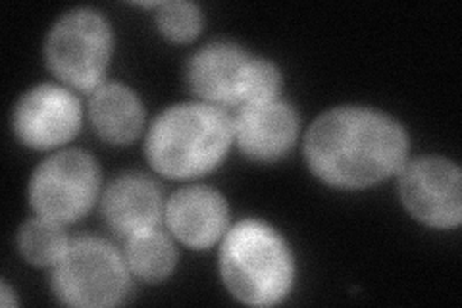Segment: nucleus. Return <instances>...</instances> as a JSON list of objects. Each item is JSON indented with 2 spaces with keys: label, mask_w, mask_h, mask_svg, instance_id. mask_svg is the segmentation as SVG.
<instances>
[{
  "label": "nucleus",
  "mask_w": 462,
  "mask_h": 308,
  "mask_svg": "<svg viewBox=\"0 0 462 308\" xmlns=\"http://www.w3.org/2000/svg\"><path fill=\"white\" fill-rule=\"evenodd\" d=\"M401 201L418 222L430 228H458L462 219L460 168L441 156H424L399 172Z\"/></svg>",
  "instance_id": "7"
},
{
  "label": "nucleus",
  "mask_w": 462,
  "mask_h": 308,
  "mask_svg": "<svg viewBox=\"0 0 462 308\" xmlns=\"http://www.w3.org/2000/svg\"><path fill=\"white\" fill-rule=\"evenodd\" d=\"M89 118L100 139L112 145H132L144 126L141 98L122 83H105L93 93Z\"/></svg>",
  "instance_id": "13"
},
{
  "label": "nucleus",
  "mask_w": 462,
  "mask_h": 308,
  "mask_svg": "<svg viewBox=\"0 0 462 308\" xmlns=\"http://www.w3.org/2000/svg\"><path fill=\"white\" fill-rule=\"evenodd\" d=\"M125 262L141 282L161 284L176 270L178 251L166 233L152 228L127 239Z\"/></svg>",
  "instance_id": "14"
},
{
  "label": "nucleus",
  "mask_w": 462,
  "mask_h": 308,
  "mask_svg": "<svg viewBox=\"0 0 462 308\" xmlns=\"http://www.w3.org/2000/svg\"><path fill=\"white\" fill-rule=\"evenodd\" d=\"M69 247L62 224L47 218H33L25 222L18 233V248L22 257L39 268L54 266Z\"/></svg>",
  "instance_id": "15"
},
{
  "label": "nucleus",
  "mask_w": 462,
  "mask_h": 308,
  "mask_svg": "<svg viewBox=\"0 0 462 308\" xmlns=\"http://www.w3.org/2000/svg\"><path fill=\"white\" fill-rule=\"evenodd\" d=\"M0 303H3V306H6V308L18 304V297L14 295V291L8 287V284L0 285Z\"/></svg>",
  "instance_id": "18"
},
{
  "label": "nucleus",
  "mask_w": 462,
  "mask_h": 308,
  "mask_svg": "<svg viewBox=\"0 0 462 308\" xmlns=\"http://www.w3.org/2000/svg\"><path fill=\"white\" fill-rule=\"evenodd\" d=\"M114 51L112 27L93 8H76L51 29L45 56L54 76L79 91H97Z\"/></svg>",
  "instance_id": "4"
},
{
  "label": "nucleus",
  "mask_w": 462,
  "mask_h": 308,
  "mask_svg": "<svg viewBox=\"0 0 462 308\" xmlns=\"http://www.w3.org/2000/svg\"><path fill=\"white\" fill-rule=\"evenodd\" d=\"M280 91H282V71L278 70V66L272 64L270 61H264V58L253 56L247 78H245V85H243L241 105L237 110L278 100Z\"/></svg>",
  "instance_id": "17"
},
{
  "label": "nucleus",
  "mask_w": 462,
  "mask_h": 308,
  "mask_svg": "<svg viewBox=\"0 0 462 308\" xmlns=\"http://www.w3.org/2000/svg\"><path fill=\"white\" fill-rule=\"evenodd\" d=\"M52 291L68 306H116L129 293V272L106 241L81 238L54 264Z\"/></svg>",
  "instance_id": "5"
},
{
  "label": "nucleus",
  "mask_w": 462,
  "mask_h": 308,
  "mask_svg": "<svg viewBox=\"0 0 462 308\" xmlns=\"http://www.w3.org/2000/svg\"><path fill=\"white\" fill-rule=\"evenodd\" d=\"M166 222L185 247L207 251L227 233V201L218 191L205 185L180 189L168 202Z\"/></svg>",
  "instance_id": "9"
},
{
  "label": "nucleus",
  "mask_w": 462,
  "mask_h": 308,
  "mask_svg": "<svg viewBox=\"0 0 462 308\" xmlns=\"http://www.w3.org/2000/svg\"><path fill=\"white\" fill-rule=\"evenodd\" d=\"M220 274L239 303L276 306L293 287L295 264L280 231L260 219H243L226 233Z\"/></svg>",
  "instance_id": "3"
},
{
  "label": "nucleus",
  "mask_w": 462,
  "mask_h": 308,
  "mask_svg": "<svg viewBox=\"0 0 462 308\" xmlns=\"http://www.w3.org/2000/svg\"><path fill=\"white\" fill-rule=\"evenodd\" d=\"M409 135L392 116L341 107L312 122L307 163L318 180L337 189H366L399 173L409 158Z\"/></svg>",
  "instance_id": "1"
},
{
  "label": "nucleus",
  "mask_w": 462,
  "mask_h": 308,
  "mask_svg": "<svg viewBox=\"0 0 462 308\" xmlns=\"http://www.w3.org/2000/svg\"><path fill=\"white\" fill-rule=\"evenodd\" d=\"M103 214L116 233L129 239L161 222L162 191L144 175H122L105 191Z\"/></svg>",
  "instance_id": "12"
},
{
  "label": "nucleus",
  "mask_w": 462,
  "mask_h": 308,
  "mask_svg": "<svg viewBox=\"0 0 462 308\" xmlns=\"http://www.w3.org/2000/svg\"><path fill=\"white\" fill-rule=\"evenodd\" d=\"M251 61L253 56L234 42H212L189 61L187 81L207 105L239 108Z\"/></svg>",
  "instance_id": "11"
},
{
  "label": "nucleus",
  "mask_w": 462,
  "mask_h": 308,
  "mask_svg": "<svg viewBox=\"0 0 462 308\" xmlns=\"http://www.w3.org/2000/svg\"><path fill=\"white\" fill-rule=\"evenodd\" d=\"M100 166L85 151H62L42 160L29 182V202L37 216L58 224L78 222L95 204Z\"/></svg>",
  "instance_id": "6"
},
{
  "label": "nucleus",
  "mask_w": 462,
  "mask_h": 308,
  "mask_svg": "<svg viewBox=\"0 0 462 308\" xmlns=\"http://www.w3.org/2000/svg\"><path fill=\"white\" fill-rule=\"evenodd\" d=\"M299 114L282 100L237 110L234 118V139L239 151L256 163H276L297 141Z\"/></svg>",
  "instance_id": "10"
},
{
  "label": "nucleus",
  "mask_w": 462,
  "mask_h": 308,
  "mask_svg": "<svg viewBox=\"0 0 462 308\" xmlns=\"http://www.w3.org/2000/svg\"><path fill=\"white\" fill-rule=\"evenodd\" d=\"M234 141V118L207 102L164 110L152 122L144 154L170 180H195L222 164Z\"/></svg>",
  "instance_id": "2"
},
{
  "label": "nucleus",
  "mask_w": 462,
  "mask_h": 308,
  "mask_svg": "<svg viewBox=\"0 0 462 308\" xmlns=\"http://www.w3.org/2000/svg\"><path fill=\"white\" fill-rule=\"evenodd\" d=\"M81 116V105L74 93L42 83L18 100L12 126L14 134L29 149L49 151L78 135Z\"/></svg>",
  "instance_id": "8"
},
{
  "label": "nucleus",
  "mask_w": 462,
  "mask_h": 308,
  "mask_svg": "<svg viewBox=\"0 0 462 308\" xmlns=\"http://www.w3.org/2000/svg\"><path fill=\"white\" fill-rule=\"evenodd\" d=\"M156 23L166 39L173 42H189L200 33L202 14L193 3L173 0V3L158 5Z\"/></svg>",
  "instance_id": "16"
}]
</instances>
